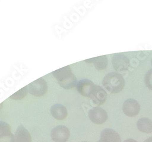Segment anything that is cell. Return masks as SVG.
Returning a JSON list of instances; mask_svg holds the SVG:
<instances>
[{"label": "cell", "mask_w": 152, "mask_h": 142, "mask_svg": "<svg viewBox=\"0 0 152 142\" xmlns=\"http://www.w3.org/2000/svg\"><path fill=\"white\" fill-rule=\"evenodd\" d=\"M88 117L94 123L100 125L105 123L108 119V114L105 110L100 107H96L88 112Z\"/></svg>", "instance_id": "cell-5"}, {"label": "cell", "mask_w": 152, "mask_h": 142, "mask_svg": "<svg viewBox=\"0 0 152 142\" xmlns=\"http://www.w3.org/2000/svg\"><path fill=\"white\" fill-rule=\"evenodd\" d=\"M95 84L88 79H83L77 82L76 88L77 92L82 96L89 97Z\"/></svg>", "instance_id": "cell-8"}, {"label": "cell", "mask_w": 152, "mask_h": 142, "mask_svg": "<svg viewBox=\"0 0 152 142\" xmlns=\"http://www.w3.org/2000/svg\"><path fill=\"white\" fill-rule=\"evenodd\" d=\"M112 64L115 70L118 72L127 70L130 63L128 57L122 53L114 55L112 58Z\"/></svg>", "instance_id": "cell-3"}, {"label": "cell", "mask_w": 152, "mask_h": 142, "mask_svg": "<svg viewBox=\"0 0 152 142\" xmlns=\"http://www.w3.org/2000/svg\"><path fill=\"white\" fill-rule=\"evenodd\" d=\"M50 112L53 117L58 120H64L68 115V111L66 107L59 104L53 105L50 109Z\"/></svg>", "instance_id": "cell-10"}, {"label": "cell", "mask_w": 152, "mask_h": 142, "mask_svg": "<svg viewBox=\"0 0 152 142\" xmlns=\"http://www.w3.org/2000/svg\"><path fill=\"white\" fill-rule=\"evenodd\" d=\"M88 63H93L96 70L100 71L106 69L108 66V58L107 56H100L90 59L85 60Z\"/></svg>", "instance_id": "cell-12"}, {"label": "cell", "mask_w": 152, "mask_h": 142, "mask_svg": "<svg viewBox=\"0 0 152 142\" xmlns=\"http://www.w3.org/2000/svg\"><path fill=\"white\" fill-rule=\"evenodd\" d=\"M125 84L123 76L118 72H111L104 77L102 85L110 93H120L124 89Z\"/></svg>", "instance_id": "cell-1"}, {"label": "cell", "mask_w": 152, "mask_h": 142, "mask_svg": "<svg viewBox=\"0 0 152 142\" xmlns=\"http://www.w3.org/2000/svg\"><path fill=\"white\" fill-rule=\"evenodd\" d=\"M2 107H3V104H0V110H1V108H2Z\"/></svg>", "instance_id": "cell-22"}, {"label": "cell", "mask_w": 152, "mask_h": 142, "mask_svg": "<svg viewBox=\"0 0 152 142\" xmlns=\"http://www.w3.org/2000/svg\"><path fill=\"white\" fill-rule=\"evenodd\" d=\"M122 111L128 117H136L140 111V105L136 100L129 99L124 102Z\"/></svg>", "instance_id": "cell-6"}, {"label": "cell", "mask_w": 152, "mask_h": 142, "mask_svg": "<svg viewBox=\"0 0 152 142\" xmlns=\"http://www.w3.org/2000/svg\"><path fill=\"white\" fill-rule=\"evenodd\" d=\"M54 142H66L70 136L69 129L63 125H58L53 129L50 133Z\"/></svg>", "instance_id": "cell-4"}, {"label": "cell", "mask_w": 152, "mask_h": 142, "mask_svg": "<svg viewBox=\"0 0 152 142\" xmlns=\"http://www.w3.org/2000/svg\"><path fill=\"white\" fill-rule=\"evenodd\" d=\"M28 92L35 97H42L44 96L48 90L46 81L41 77L26 86Z\"/></svg>", "instance_id": "cell-2"}, {"label": "cell", "mask_w": 152, "mask_h": 142, "mask_svg": "<svg viewBox=\"0 0 152 142\" xmlns=\"http://www.w3.org/2000/svg\"><path fill=\"white\" fill-rule=\"evenodd\" d=\"M60 86H61L64 89H71L74 87H75L77 85V77L72 73L71 76H68L66 78H65L64 80H63L61 82H58Z\"/></svg>", "instance_id": "cell-15"}, {"label": "cell", "mask_w": 152, "mask_h": 142, "mask_svg": "<svg viewBox=\"0 0 152 142\" xmlns=\"http://www.w3.org/2000/svg\"><path fill=\"white\" fill-rule=\"evenodd\" d=\"M144 142H152V137H150V138H148Z\"/></svg>", "instance_id": "cell-21"}, {"label": "cell", "mask_w": 152, "mask_h": 142, "mask_svg": "<svg viewBox=\"0 0 152 142\" xmlns=\"http://www.w3.org/2000/svg\"><path fill=\"white\" fill-rule=\"evenodd\" d=\"M123 142H137V141L132 138H128V139L125 140V141H124Z\"/></svg>", "instance_id": "cell-20"}, {"label": "cell", "mask_w": 152, "mask_h": 142, "mask_svg": "<svg viewBox=\"0 0 152 142\" xmlns=\"http://www.w3.org/2000/svg\"><path fill=\"white\" fill-rule=\"evenodd\" d=\"M98 142H121L119 134L113 129H104L100 134V139Z\"/></svg>", "instance_id": "cell-9"}, {"label": "cell", "mask_w": 152, "mask_h": 142, "mask_svg": "<svg viewBox=\"0 0 152 142\" xmlns=\"http://www.w3.org/2000/svg\"><path fill=\"white\" fill-rule=\"evenodd\" d=\"M94 104L100 105L105 102L107 97V94L105 90L98 85H95L90 97Z\"/></svg>", "instance_id": "cell-7"}, {"label": "cell", "mask_w": 152, "mask_h": 142, "mask_svg": "<svg viewBox=\"0 0 152 142\" xmlns=\"http://www.w3.org/2000/svg\"><path fill=\"white\" fill-rule=\"evenodd\" d=\"M151 66H152V59H151Z\"/></svg>", "instance_id": "cell-23"}, {"label": "cell", "mask_w": 152, "mask_h": 142, "mask_svg": "<svg viewBox=\"0 0 152 142\" xmlns=\"http://www.w3.org/2000/svg\"><path fill=\"white\" fill-rule=\"evenodd\" d=\"M144 82L146 86L152 91V68L147 72L145 76Z\"/></svg>", "instance_id": "cell-18"}, {"label": "cell", "mask_w": 152, "mask_h": 142, "mask_svg": "<svg viewBox=\"0 0 152 142\" xmlns=\"http://www.w3.org/2000/svg\"><path fill=\"white\" fill-rule=\"evenodd\" d=\"M11 128L6 122L0 121V138L11 134Z\"/></svg>", "instance_id": "cell-16"}, {"label": "cell", "mask_w": 152, "mask_h": 142, "mask_svg": "<svg viewBox=\"0 0 152 142\" xmlns=\"http://www.w3.org/2000/svg\"><path fill=\"white\" fill-rule=\"evenodd\" d=\"M28 92L27 87L24 86L21 89H20L19 91L17 92V93L12 94L10 97V99H14V100H21L27 95Z\"/></svg>", "instance_id": "cell-17"}, {"label": "cell", "mask_w": 152, "mask_h": 142, "mask_svg": "<svg viewBox=\"0 0 152 142\" xmlns=\"http://www.w3.org/2000/svg\"><path fill=\"white\" fill-rule=\"evenodd\" d=\"M137 127L138 130L144 133H152V120L147 117L139 119L137 122Z\"/></svg>", "instance_id": "cell-13"}, {"label": "cell", "mask_w": 152, "mask_h": 142, "mask_svg": "<svg viewBox=\"0 0 152 142\" xmlns=\"http://www.w3.org/2000/svg\"><path fill=\"white\" fill-rule=\"evenodd\" d=\"M0 142H15V136L12 133L9 136L0 138Z\"/></svg>", "instance_id": "cell-19"}, {"label": "cell", "mask_w": 152, "mask_h": 142, "mask_svg": "<svg viewBox=\"0 0 152 142\" xmlns=\"http://www.w3.org/2000/svg\"><path fill=\"white\" fill-rule=\"evenodd\" d=\"M82 142H88V141H82Z\"/></svg>", "instance_id": "cell-24"}, {"label": "cell", "mask_w": 152, "mask_h": 142, "mask_svg": "<svg viewBox=\"0 0 152 142\" xmlns=\"http://www.w3.org/2000/svg\"><path fill=\"white\" fill-rule=\"evenodd\" d=\"M72 74V70L71 68V67L69 66L52 72L53 76L54 77L55 79H56L58 82L64 80L65 78L71 76Z\"/></svg>", "instance_id": "cell-14"}, {"label": "cell", "mask_w": 152, "mask_h": 142, "mask_svg": "<svg viewBox=\"0 0 152 142\" xmlns=\"http://www.w3.org/2000/svg\"><path fill=\"white\" fill-rule=\"evenodd\" d=\"M15 142H32L29 132L23 125H20L15 134Z\"/></svg>", "instance_id": "cell-11"}]
</instances>
